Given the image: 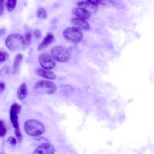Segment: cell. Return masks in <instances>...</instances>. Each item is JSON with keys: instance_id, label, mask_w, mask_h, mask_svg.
<instances>
[{"instance_id": "cell-6", "label": "cell", "mask_w": 154, "mask_h": 154, "mask_svg": "<svg viewBox=\"0 0 154 154\" xmlns=\"http://www.w3.org/2000/svg\"><path fill=\"white\" fill-rule=\"evenodd\" d=\"M38 61L42 68L46 70L54 69L56 65L55 60L49 54L44 52L40 54Z\"/></svg>"}, {"instance_id": "cell-8", "label": "cell", "mask_w": 154, "mask_h": 154, "mask_svg": "<svg viewBox=\"0 0 154 154\" xmlns=\"http://www.w3.org/2000/svg\"><path fill=\"white\" fill-rule=\"evenodd\" d=\"M55 147L50 143L46 142L40 144L34 151L33 154H54Z\"/></svg>"}, {"instance_id": "cell-17", "label": "cell", "mask_w": 154, "mask_h": 154, "mask_svg": "<svg viewBox=\"0 0 154 154\" xmlns=\"http://www.w3.org/2000/svg\"><path fill=\"white\" fill-rule=\"evenodd\" d=\"M37 17L42 19H45L47 17V13L45 8L40 7L37 10Z\"/></svg>"}, {"instance_id": "cell-2", "label": "cell", "mask_w": 154, "mask_h": 154, "mask_svg": "<svg viewBox=\"0 0 154 154\" xmlns=\"http://www.w3.org/2000/svg\"><path fill=\"white\" fill-rule=\"evenodd\" d=\"M24 129L28 135L32 137H38L43 134L45 131V128L44 125L40 122L30 119L25 122Z\"/></svg>"}, {"instance_id": "cell-12", "label": "cell", "mask_w": 154, "mask_h": 154, "mask_svg": "<svg viewBox=\"0 0 154 154\" xmlns=\"http://www.w3.org/2000/svg\"><path fill=\"white\" fill-rule=\"evenodd\" d=\"M55 37L52 34H48L46 36H45L42 40V42L40 43L38 46L37 49L38 51H42L46 49L48 46L52 44L55 41Z\"/></svg>"}, {"instance_id": "cell-1", "label": "cell", "mask_w": 154, "mask_h": 154, "mask_svg": "<svg viewBox=\"0 0 154 154\" xmlns=\"http://www.w3.org/2000/svg\"><path fill=\"white\" fill-rule=\"evenodd\" d=\"M5 45L11 51L22 49L25 47L23 35L20 34H11L6 38Z\"/></svg>"}, {"instance_id": "cell-28", "label": "cell", "mask_w": 154, "mask_h": 154, "mask_svg": "<svg viewBox=\"0 0 154 154\" xmlns=\"http://www.w3.org/2000/svg\"><path fill=\"white\" fill-rule=\"evenodd\" d=\"M5 32V28H0V38L3 35H4Z\"/></svg>"}, {"instance_id": "cell-19", "label": "cell", "mask_w": 154, "mask_h": 154, "mask_svg": "<svg viewBox=\"0 0 154 154\" xmlns=\"http://www.w3.org/2000/svg\"><path fill=\"white\" fill-rule=\"evenodd\" d=\"M23 38L25 43V46L29 45L31 41V34L29 32H26L25 34L23 35Z\"/></svg>"}, {"instance_id": "cell-13", "label": "cell", "mask_w": 154, "mask_h": 154, "mask_svg": "<svg viewBox=\"0 0 154 154\" xmlns=\"http://www.w3.org/2000/svg\"><path fill=\"white\" fill-rule=\"evenodd\" d=\"M37 74L42 77L49 79H55L56 78V75L52 71L49 70H46L43 68H38L36 70Z\"/></svg>"}, {"instance_id": "cell-7", "label": "cell", "mask_w": 154, "mask_h": 154, "mask_svg": "<svg viewBox=\"0 0 154 154\" xmlns=\"http://www.w3.org/2000/svg\"><path fill=\"white\" fill-rule=\"evenodd\" d=\"M21 106L17 103H13L10 109V119L13 126L16 129H19L18 114L20 112Z\"/></svg>"}, {"instance_id": "cell-24", "label": "cell", "mask_w": 154, "mask_h": 154, "mask_svg": "<svg viewBox=\"0 0 154 154\" xmlns=\"http://www.w3.org/2000/svg\"><path fill=\"white\" fill-rule=\"evenodd\" d=\"M15 134H16V136L17 137V140L20 142L21 140H22V134L20 132V129H16L15 130Z\"/></svg>"}, {"instance_id": "cell-26", "label": "cell", "mask_w": 154, "mask_h": 154, "mask_svg": "<svg viewBox=\"0 0 154 154\" xmlns=\"http://www.w3.org/2000/svg\"><path fill=\"white\" fill-rule=\"evenodd\" d=\"M5 88V84L3 81H0V93H2L4 91Z\"/></svg>"}, {"instance_id": "cell-23", "label": "cell", "mask_w": 154, "mask_h": 154, "mask_svg": "<svg viewBox=\"0 0 154 154\" xmlns=\"http://www.w3.org/2000/svg\"><path fill=\"white\" fill-rule=\"evenodd\" d=\"M86 1L93 3L94 4L96 5H99V4H103L105 3V1L104 0H85Z\"/></svg>"}, {"instance_id": "cell-14", "label": "cell", "mask_w": 154, "mask_h": 154, "mask_svg": "<svg viewBox=\"0 0 154 154\" xmlns=\"http://www.w3.org/2000/svg\"><path fill=\"white\" fill-rule=\"evenodd\" d=\"M28 94L27 87L25 83H22L17 90V96L20 100H23Z\"/></svg>"}, {"instance_id": "cell-15", "label": "cell", "mask_w": 154, "mask_h": 154, "mask_svg": "<svg viewBox=\"0 0 154 154\" xmlns=\"http://www.w3.org/2000/svg\"><path fill=\"white\" fill-rule=\"evenodd\" d=\"M22 58H23L22 55L20 54H19L16 56L14 62H13V74H15L17 72V71L20 66V63L22 60Z\"/></svg>"}, {"instance_id": "cell-9", "label": "cell", "mask_w": 154, "mask_h": 154, "mask_svg": "<svg viewBox=\"0 0 154 154\" xmlns=\"http://www.w3.org/2000/svg\"><path fill=\"white\" fill-rule=\"evenodd\" d=\"M71 23L74 27L77 28L79 29L88 30L90 29V25L85 19H82L78 17H74L71 19Z\"/></svg>"}, {"instance_id": "cell-22", "label": "cell", "mask_w": 154, "mask_h": 154, "mask_svg": "<svg viewBox=\"0 0 154 154\" xmlns=\"http://www.w3.org/2000/svg\"><path fill=\"white\" fill-rule=\"evenodd\" d=\"M8 57V54L6 52L0 51V63L4 62Z\"/></svg>"}, {"instance_id": "cell-4", "label": "cell", "mask_w": 154, "mask_h": 154, "mask_svg": "<svg viewBox=\"0 0 154 154\" xmlns=\"http://www.w3.org/2000/svg\"><path fill=\"white\" fill-rule=\"evenodd\" d=\"M63 36L67 41L73 43H78L82 38V33L80 29L72 26L64 30Z\"/></svg>"}, {"instance_id": "cell-21", "label": "cell", "mask_w": 154, "mask_h": 154, "mask_svg": "<svg viewBox=\"0 0 154 154\" xmlns=\"http://www.w3.org/2000/svg\"><path fill=\"white\" fill-rule=\"evenodd\" d=\"M9 72V69L7 67H2L1 70H0V76H4L5 75H6Z\"/></svg>"}, {"instance_id": "cell-3", "label": "cell", "mask_w": 154, "mask_h": 154, "mask_svg": "<svg viewBox=\"0 0 154 154\" xmlns=\"http://www.w3.org/2000/svg\"><path fill=\"white\" fill-rule=\"evenodd\" d=\"M35 92L40 94H51L55 92L57 86L51 81L46 80H40L37 81L34 86Z\"/></svg>"}, {"instance_id": "cell-27", "label": "cell", "mask_w": 154, "mask_h": 154, "mask_svg": "<svg viewBox=\"0 0 154 154\" xmlns=\"http://www.w3.org/2000/svg\"><path fill=\"white\" fill-rule=\"evenodd\" d=\"M34 35L36 37L39 38V37H40V36H41V32H40V31L39 30H35V31H34Z\"/></svg>"}, {"instance_id": "cell-25", "label": "cell", "mask_w": 154, "mask_h": 154, "mask_svg": "<svg viewBox=\"0 0 154 154\" xmlns=\"http://www.w3.org/2000/svg\"><path fill=\"white\" fill-rule=\"evenodd\" d=\"M5 0H0V16L3 14Z\"/></svg>"}, {"instance_id": "cell-5", "label": "cell", "mask_w": 154, "mask_h": 154, "mask_svg": "<svg viewBox=\"0 0 154 154\" xmlns=\"http://www.w3.org/2000/svg\"><path fill=\"white\" fill-rule=\"evenodd\" d=\"M51 52L52 58L55 60L61 63L67 61L70 57V54L67 49L61 46L53 47L51 51Z\"/></svg>"}, {"instance_id": "cell-10", "label": "cell", "mask_w": 154, "mask_h": 154, "mask_svg": "<svg viewBox=\"0 0 154 154\" xmlns=\"http://www.w3.org/2000/svg\"><path fill=\"white\" fill-rule=\"evenodd\" d=\"M77 5L78 7L82 8L88 11L90 13H91V12L95 13L99 9L97 5L91 3V2H88V1H86L79 2L77 4Z\"/></svg>"}, {"instance_id": "cell-11", "label": "cell", "mask_w": 154, "mask_h": 154, "mask_svg": "<svg viewBox=\"0 0 154 154\" xmlns=\"http://www.w3.org/2000/svg\"><path fill=\"white\" fill-rule=\"evenodd\" d=\"M72 13L73 15H75L77 17L85 19V20L88 19L90 17V12L80 7L74 8L73 9H72Z\"/></svg>"}, {"instance_id": "cell-16", "label": "cell", "mask_w": 154, "mask_h": 154, "mask_svg": "<svg viewBox=\"0 0 154 154\" xmlns=\"http://www.w3.org/2000/svg\"><path fill=\"white\" fill-rule=\"evenodd\" d=\"M17 0H6V7L8 11L11 12L14 10L16 5Z\"/></svg>"}, {"instance_id": "cell-18", "label": "cell", "mask_w": 154, "mask_h": 154, "mask_svg": "<svg viewBox=\"0 0 154 154\" xmlns=\"http://www.w3.org/2000/svg\"><path fill=\"white\" fill-rule=\"evenodd\" d=\"M7 133V128L3 120H0V137H4Z\"/></svg>"}, {"instance_id": "cell-20", "label": "cell", "mask_w": 154, "mask_h": 154, "mask_svg": "<svg viewBox=\"0 0 154 154\" xmlns=\"http://www.w3.org/2000/svg\"><path fill=\"white\" fill-rule=\"evenodd\" d=\"M7 143L10 144L11 146H15L16 144V140L12 136L9 137L7 139Z\"/></svg>"}]
</instances>
